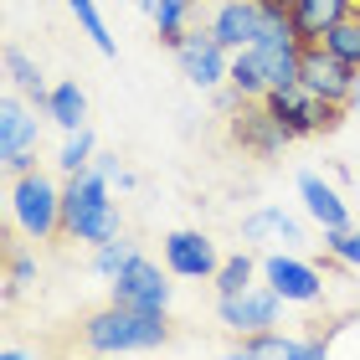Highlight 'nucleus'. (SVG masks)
<instances>
[{
  "label": "nucleus",
  "mask_w": 360,
  "mask_h": 360,
  "mask_svg": "<svg viewBox=\"0 0 360 360\" xmlns=\"http://www.w3.org/2000/svg\"><path fill=\"white\" fill-rule=\"evenodd\" d=\"M165 273H160V263H150V257H134L129 268H119V273L108 278V299L124 304V309H170Z\"/></svg>",
  "instance_id": "9"
},
{
  "label": "nucleus",
  "mask_w": 360,
  "mask_h": 360,
  "mask_svg": "<svg viewBox=\"0 0 360 360\" xmlns=\"http://www.w3.org/2000/svg\"><path fill=\"white\" fill-rule=\"evenodd\" d=\"M93 170H103L108 180H119L124 170H119V155H93Z\"/></svg>",
  "instance_id": "28"
},
{
  "label": "nucleus",
  "mask_w": 360,
  "mask_h": 360,
  "mask_svg": "<svg viewBox=\"0 0 360 360\" xmlns=\"http://www.w3.org/2000/svg\"><path fill=\"white\" fill-rule=\"evenodd\" d=\"M324 46H330L335 57H345L350 68H360V11H350L345 21H340L330 37H324Z\"/></svg>",
  "instance_id": "26"
},
{
  "label": "nucleus",
  "mask_w": 360,
  "mask_h": 360,
  "mask_svg": "<svg viewBox=\"0 0 360 360\" xmlns=\"http://www.w3.org/2000/svg\"><path fill=\"white\" fill-rule=\"evenodd\" d=\"M11 226H21L31 242L62 237V186L41 170L11 175Z\"/></svg>",
  "instance_id": "3"
},
{
  "label": "nucleus",
  "mask_w": 360,
  "mask_h": 360,
  "mask_svg": "<svg viewBox=\"0 0 360 360\" xmlns=\"http://www.w3.org/2000/svg\"><path fill=\"white\" fill-rule=\"evenodd\" d=\"M175 62H180V72H186V83H195V88H217V83H226L232 52L221 46V37H217L211 26H191L186 41L175 46Z\"/></svg>",
  "instance_id": "8"
},
{
  "label": "nucleus",
  "mask_w": 360,
  "mask_h": 360,
  "mask_svg": "<svg viewBox=\"0 0 360 360\" xmlns=\"http://www.w3.org/2000/svg\"><path fill=\"white\" fill-rule=\"evenodd\" d=\"M0 57H6V77H11V88H21V93L31 98V108H41V113H46V98H52V88L41 83V68H37V62H31L15 41H6V52H0Z\"/></svg>",
  "instance_id": "17"
},
{
  "label": "nucleus",
  "mask_w": 360,
  "mask_h": 360,
  "mask_svg": "<svg viewBox=\"0 0 360 360\" xmlns=\"http://www.w3.org/2000/svg\"><path fill=\"white\" fill-rule=\"evenodd\" d=\"M139 257V248L134 242H124V237H108V242H98L93 248V273H103V278H113L119 268H129Z\"/></svg>",
  "instance_id": "24"
},
{
  "label": "nucleus",
  "mask_w": 360,
  "mask_h": 360,
  "mask_svg": "<svg viewBox=\"0 0 360 360\" xmlns=\"http://www.w3.org/2000/svg\"><path fill=\"white\" fill-rule=\"evenodd\" d=\"M46 119H52L57 129H83L88 124V93L72 83V77H62V83H52V98H46Z\"/></svg>",
  "instance_id": "18"
},
{
  "label": "nucleus",
  "mask_w": 360,
  "mask_h": 360,
  "mask_svg": "<svg viewBox=\"0 0 360 360\" xmlns=\"http://www.w3.org/2000/svg\"><path fill=\"white\" fill-rule=\"evenodd\" d=\"M242 242H252V248H304L309 232L283 206H263V211H252V217L242 221Z\"/></svg>",
  "instance_id": "14"
},
{
  "label": "nucleus",
  "mask_w": 360,
  "mask_h": 360,
  "mask_svg": "<svg viewBox=\"0 0 360 360\" xmlns=\"http://www.w3.org/2000/svg\"><path fill=\"white\" fill-rule=\"evenodd\" d=\"M226 83H232L242 98H263L268 93V72L263 62H257L252 46H242V52H232V68H226Z\"/></svg>",
  "instance_id": "20"
},
{
  "label": "nucleus",
  "mask_w": 360,
  "mask_h": 360,
  "mask_svg": "<svg viewBox=\"0 0 360 360\" xmlns=\"http://www.w3.org/2000/svg\"><path fill=\"white\" fill-rule=\"evenodd\" d=\"M263 21H268L263 0H217V11H211V21H206V26L221 37L226 52H242V46H252V41H257Z\"/></svg>",
  "instance_id": "13"
},
{
  "label": "nucleus",
  "mask_w": 360,
  "mask_h": 360,
  "mask_svg": "<svg viewBox=\"0 0 360 360\" xmlns=\"http://www.w3.org/2000/svg\"><path fill=\"white\" fill-rule=\"evenodd\" d=\"M324 252L335 257L340 268H360V226H335V232H324Z\"/></svg>",
  "instance_id": "27"
},
{
  "label": "nucleus",
  "mask_w": 360,
  "mask_h": 360,
  "mask_svg": "<svg viewBox=\"0 0 360 360\" xmlns=\"http://www.w3.org/2000/svg\"><path fill=\"white\" fill-rule=\"evenodd\" d=\"M263 283H273L278 299H283V304H299V309H309V304L324 299V273H319L314 263H304L293 248H273V252L263 257Z\"/></svg>",
  "instance_id": "6"
},
{
  "label": "nucleus",
  "mask_w": 360,
  "mask_h": 360,
  "mask_svg": "<svg viewBox=\"0 0 360 360\" xmlns=\"http://www.w3.org/2000/svg\"><path fill=\"white\" fill-rule=\"evenodd\" d=\"M139 6H144V11H150V6H155V0H139Z\"/></svg>",
  "instance_id": "31"
},
{
  "label": "nucleus",
  "mask_w": 360,
  "mask_h": 360,
  "mask_svg": "<svg viewBox=\"0 0 360 360\" xmlns=\"http://www.w3.org/2000/svg\"><path fill=\"white\" fill-rule=\"evenodd\" d=\"M93 155H98V139H93V129L83 124V129H72V134H68V144H62V155H57V165L68 170V175H77V170L93 165Z\"/></svg>",
  "instance_id": "23"
},
{
  "label": "nucleus",
  "mask_w": 360,
  "mask_h": 360,
  "mask_svg": "<svg viewBox=\"0 0 360 360\" xmlns=\"http://www.w3.org/2000/svg\"><path fill=\"white\" fill-rule=\"evenodd\" d=\"M165 268H170L175 278H217L221 252H217V242H211L206 232L180 226V232L165 237Z\"/></svg>",
  "instance_id": "12"
},
{
  "label": "nucleus",
  "mask_w": 360,
  "mask_h": 360,
  "mask_svg": "<svg viewBox=\"0 0 360 360\" xmlns=\"http://www.w3.org/2000/svg\"><path fill=\"white\" fill-rule=\"evenodd\" d=\"M350 108H360V68H355V88H350Z\"/></svg>",
  "instance_id": "30"
},
{
  "label": "nucleus",
  "mask_w": 360,
  "mask_h": 360,
  "mask_svg": "<svg viewBox=\"0 0 360 360\" xmlns=\"http://www.w3.org/2000/svg\"><path fill=\"white\" fill-rule=\"evenodd\" d=\"M293 6H299V0H263V11H278V15H288Z\"/></svg>",
  "instance_id": "29"
},
{
  "label": "nucleus",
  "mask_w": 360,
  "mask_h": 360,
  "mask_svg": "<svg viewBox=\"0 0 360 360\" xmlns=\"http://www.w3.org/2000/svg\"><path fill=\"white\" fill-rule=\"evenodd\" d=\"M252 273H257V257L242 248V252H232V257H221V268H217V299H226V293H242V288H252Z\"/></svg>",
  "instance_id": "21"
},
{
  "label": "nucleus",
  "mask_w": 360,
  "mask_h": 360,
  "mask_svg": "<svg viewBox=\"0 0 360 360\" xmlns=\"http://www.w3.org/2000/svg\"><path fill=\"white\" fill-rule=\"evenodd\" d=\"M195 11H201V0H155L150 6V15H155V31H160V41L175 46L186 41V31H191V21H195Z\"/></svg>",
  "instance_id": "19"
},
{
  "label": "nucleus",
  "mask_w": 360,
  "mask_h": 360,
  "mask_svg": "<svg viewBox=\"0 0 360 360\" xmlns=\"http://www.w3.org/2000/svg\"><path fill=\"white\" fill-rule=\"evenodd\" d=\"M299 83L309 93H319L324 103H345L350 108V88H355V68L345 57H335L324 41L304 46V62H299Z\"/></svg>",
  "instance_id": "10"
},
{
  "label": "nucleus",
  "mask_w": 360,
  "mask_h": 360,
  "mask_svg": "<svg viewBox=\"0 0 360 360\" xmlns=\"http://www.w3.org/2000/svg\"><path fill=\"white\" fill-rule=\"evenodd\" d=\"M62 237L72 242H108L119 237V206H113L108 195V175L103 170H77L68 175V186H62Z\"/></svg>",
  "instance_id": "2"
},
{
  "label": "nucleus",
  "mask_w": 360,
  "mask_h": 360,
  "mask_svg": "<svg viewBox=\"0 0 360 360\" xmlns=\"http://www.w3.org/2000/svg\"><path fill=\"white\" fill-rule=\"evenodd\" d=\"M226 139H232L242 155H252V160H273V155H283L293 144V134L273 119V108L263 103V98H242V103L232 108V119H226Z\"/></svg>",
  "instance_id": "5"
},
{
  "label": "nucleus",
  "mask_w": 360,
  "mask_h": 360,
  "mask_svg": "<svg viewBox=\"0 0 360 360\" xmlns=\"http://www.w3.org/2000/svg\"><path fill=\"white\" fill-rule=\"evenodd\" d=\"M68 6H72V15H77V21H83V31L93 37V46H98V52H103V57H113V52H119V41H113V31H108V21H103V15H98V6H93V0H68Z\"/></svg>",
  "instance_id": "25"
},
{
  "label": "nucleus",
  "mask_w": 360,
  "mask_h": 360,
  "mask_svg": "<svg viewBox=\"0 0 360 360\" xmlns=\"http://www.w3.org/2000/svg\"><path fill=\"white\" fill-rule=\"evenodd\" d=\"M15 232H21V226H15ZM15 232H11V242H6V304L21 299V283H31V273H37V257L21 252Z\"/></svg>",
  "instance_id": "22"
},
{
  "label": "nucleus",
  "mask_w": 360,
  "mask_h": 360,
  "mask_svg": "<svg viewBox=\"0 0 360 360\" xmlns=\"http://www.w3.org/2000/svg\"><path fill=\"white\" fill-rule=\"evenodd\" d=\"M217 314L226 330L237 335H252V330H273L278 314H283V299L273 293V283H252L242 293H226V299H217Z\"/></svg>",
  "instance_id": "11"
},
{
  "label": "nucleus",
  "mask_w": 360,
  "mask_h": 360,
  "mask_svg": "<svg viewBox=\"0 0 360 360\" xmlns=\"http://www.w3.org/2000/svg\"><path fill=\"white\" fill-rule=\"evenodd\" d=\"M77 340L93 355H129V350H160L170 345V309H93V314L77 324Z\"/></svg>",
  "instance_id": "1"
},
{
  "label": "nucleus",
  "mask_w": 360,
  "mask_h": 360,
  "mask_svg": "<svg viewBox=\"0 0 360 360\" xmlns=\"http://www.w3.org/2000/svg\"><path fill=\"white\" fill-rule=\"evenodd\" d=\"M299 201H304V211L314 217V226L319 232H335V226H350V206H345V195H340L324 175H314V170H304L299 175Z\"/></svg>",
  "instance_id": "15"
},
{
  "label": "nucleus",
  "mask_w": 360,
  "mask_h": 360,
  "mask_svg": "<svg viewBox=\"0 0 360 360\" xmlns=\"http://www.w3.org/2000/svg\"><path fill=\"white\" fill-rule=\"evenodd\" d=\"M350 11H355V0H299V6L288 11V21H293V37L304 46H314V41L330 37Z\"/></svg>",
  "instance_id": "16"
},
{
  "label": "nucleus",
  "mask_w": 360,
  "mask_h": 360,
  "mask_svg": "<svg viewBox=\"0 0 360 360\" xmlns=\"http://www.w3.org/2000/svg\"><path fill=\"white\" fill-rule=\"evenodd\" d=\"M0 160H6V175L37 170V113H26L21 88L0 98Z\"/></svg>",
  "instance_id": "7"
},
{
  "label": "nucleus",
  "mask_w": 360,
  "mask_h": 360,
  "mask_svg": "<svg viewBox=\"0 0 360 360\" xmlns=\"http://www.w3.org/2000/svg\"><path fill=\"white\" fill-rule=\"evenodd\" d=\"M355 11H360V0H355Z\"/></svg>",
  "instance_id": "32"
},
{
  "label": "nucleus",
  "mask_w": 360,
  "mask_h": 360,
  "mask_svg": "<svg viewBox=\"0 0 360 360\" xmlns=\"http://www.w3.org/2000/svg\"><path fill=\"white\" fill-rule=\"evenodd\" d=\"M263 103L273 108V119L288 129L293 139H309V134H335L345 124V103H324L319 93H309L304 83H288V88H268Z\"/></svg>",
  "instance_id": "4"
}]
</instances>
